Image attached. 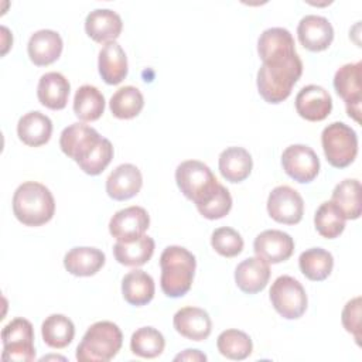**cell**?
<instances>
[{"label": "cell", "mask_w": 362, "mask_h": 362, "mask_svg": "<svg viewBox=\"0 0 362 362\" xmlns=\"http://www.w3.org/2000/svg\"><path fill=\"white\" fill-rule=\"evenodd\" d=\"M105 253L96 247L76 246L66 252L64 257L65 269L79 277H88L96 274L105 264Z\"/></svg>", "instance_id": "484cf974"}, {"label": "cell", "mask_w": 362, "mask_h": 362, "mask_svg": "<svg viewBox=\"0 0 362 362\" xmlns=\"http://www.w3.org/2000/svg\"><path fill=\"white\" fill-rule=\"evenodd\" d=\"M301 273L313 281L325 280L334 267L332 255L322 247H311L304 250L298 257Z\"/></svg>", "instance_id": "d6a6232c"}, {"label": "cell", "mask_w": 362, "mask_h": 362, "mask_svg": "<svg viewBox=\"0 0 362 362\" xmlns=\"http://www.w3.org/2000/svg\"><path fill=\"white\" fill-rule=\"evenodd\" d=\"M98 68L102 79L107 85H117L126 78L127 57L116 41H109L100 48Z\"/></svg>", "instance_id": "603a6c76"}, {"label": "cell", "mask_w": 362, "mask_h": 362, "mask_svg": "<svg viewBox=\"0 0 362 362\" xmlns=\"http://www.w3.org/2000/svg\"><path fill=\"white\" fill-rule=\"evenodd\" d=\"M301 74L303 62L297 52L284 59L263 62L256 79L260 96L269 103L286 100Z\"/></svg>", "instance_id": "6da1fadb"}, {"label": "cell", "mask_w": 362, "mask_h": 362, "mask_svg": "<svg viewBox=\"0 0 362 362\" xmlns=\"http://www.w3.org/2000/svg\"><path fill=\"white\" fill-rule=\"evenodd\" d=\"M154 291V280L144 270L134 269L124 274L122 280V294L124 300L132 305H146L153 300Z\"/></svg>", "instance_id": "83f0119b"}, {"label": "cell", "mask_w": 362, "mask_h": 362, "mask_svg": "<svg viewBox=\"0 0 362 362\" xmlns=\"http://www.w3.org/2000/svg\"><path fill=\"white\" fill-rule=\"evenodd\" d=\"M344 328L354 335L356 344L361 339V297L349 300L341 314Z\"/></svg>", "instance_id": "60d3db41"}, {"label": "cell", "mask_w": 362, "mask_h": 362, "mask_svg": "<svg viewBox=\"0 0 362 362\" xmlns=\"http://www.w3.org/2000/svg\"><path fill=\"white\" fill-rule=\"evenodd\" d=\"M270 301L286 320H297L307 310V294L303 284L291 276H279L270 287Z\"/></svg>", "instance_id": "52a82bcc"}, {"label": "cell", "mask_w": 362, "mask_h": 362, "mask_svg": "<svg viewBox=\"0 0 362 362\" xmlns=\"http://www.w3.org/2000/svg\"><path fill=\"white\" fill-rule=\"evenodd\" d=\"M270 279L269 263L259 257H247L242 260L235 269L236 286L246 294H256L262 291Z\"/></svg>", "instance_id": "ffe728a7"}, {"label": "cell", "mask_w": 362, "mask_h": 362, "mask_svg": "<svg viewBox=\"0 0 362 362\" xmlns=\"http://www.w3.org/2000/svg\"><path fill=\"white\" fill-rule=\"evenodd\" d=\"M143 185L140 170L133 164L117 165L106 180V192L116 201H124L139 194Z\"/></svg>", "instance_id": "ac0fdd59"}, {"label": "cell", "mask_w": 362, "mask_h": 362, "mask_svg": "<svg viewBox=\"0 0 362 362\" xmlns=\"http://www.w3.org/2000/svg\"><path fill=\"white\" fill-rule=\"evenodd\" d=\"M144 106L143 93L132 85L119 88L109 100L110 112L117 119H133Z\"/></svg>", "instance_id": "836d02e7"}, {"label": "cell", "mask_w": 362, "mask_h": 362, "mask_svg": "<svg viewBox=\"0 0 362 362\" xmlns=\"http://www.w3.org/2000/svg\"><path fill=\"white\" fill-rule=\"evenodd\" d=\"M154 246V239L147 235H143L130 242L117 240L113 246V256L123 266L137 267L143 266L151 259Z\"/></svg>", "instance_id": "f1b7e54d"}, {"label": "cell", "mask_w": 362, "mask_h": 362, "mask_svg": "<svg viewBox=\"0 0 362 362\" xmlns=\"http://www.w3.org/2000/svg\"><path fill=\"white\" fill-rule=\"evenodd\" d=\"M102 136L90 126L72 123L65 127L59 136V147L64 154L81 164L100 143Z\"/></svg>", "instance_id": "9c48e42d"}, {"label": "cell", "mask_w": 362, "mask_h": 362, "mask_svg": "<svg viewBox=\"0 0 362 362\" xmlns=\"http://www.w3.org/2000/svg\"><path fill=\"white\" fill-rule=\"evenodd\" d=\"M361 71L362 62L358 61L354 64L342 65L334 76V88L337 93L344 99L348 116L356 122L361 120Z\"/></svg>", "instance_id": "7c38bea8"}, {"label": "cell", "mask_w": 362, "mask_h": 362, "mask_svg": "<svg viewBox=\"0 0 362 362\" xmlns=\"http://www.w3.org/2000/svg\"><path fill=\"white\" fill-rule=\"evenodd\" d=\"M345 221L341 211L331 201L322 202L314 215L317 232L327 239L338 238L345 229Z\"/></svg>", "instance_id": "8d00e7d4"}, {"label": "cell", "mask_w": 362, "mask_h": 362, "mask_svg": "<svg viewBox=\"0 0 362 362\" xmlns=\"http://www.w3.org/2000/svg\"><path fill=\"white\" fill-rule=\"evenodd\" d=\"M174 328L191 341H204L211 335L212 321L209 314L198 307H184L174 314Z\"/></svg>", "instance_id": "d6986e66"}, {"label": "cell", "mask_w": 362, "mask_h": 362, "mask_svg": "<svg viewBox=\"0 0 362 362\" xmlns=\"http://www.w3.org/2000/svg\"><path fill=\"white\" fill-rule=\"evenodd\" d=\"M74 112L83 122L98 120L105 112V96L93 85H82L74 96Z\"/></svg>", "instance_id": "1f68e13d"}, {"label": "cell", "mask_w": 362, "mask_h": 362, "mask_svg": "<svg viewBox=\"0 0 362 362\" xmlns=\"http://www.w3.org/2000/svg\"><path fill=\"white\" fill-rule=\"evenodd\" d=\"M297 113L308 122H321L332 110V99L327 89L320 85L301 88L294 100Z\"/></svg>", "instance_id": "5bb4252c"}, {"label": "cell", "mask_w": 362, "mask_h": 362, "mask_svg": "<svg viewBox=\"0 0 362 362\" xmlns=\"http://www.w3.org/2000/svg\"><path fill=\"white\" fill-rule=\"evenodd\" d=\"M165 341L163 334L153 327H141L136 329L130 338V349L141 358H157L164 351Z\"/></svg>", "instance_id": "d590c367"}, {"label": "cell", "mask_w": 362, "mask_h": 362, "mask_svg": "<svg viewBox=\"0 0 362 362\" xmlns=\"http://www.w3.org/2000/svg\"><path fill=\"white\" fill-rule=\"evenodd\" d=\"M123 28L120 16L110 8H96L85 18V31L96 42L115 41Z\"/></svg>", "instance_id": "44dd1931"}, {"label": "cell", "mask_w": 362, "mask_h": 362, "mask_svg": "<svg viewBox=\"0 0 362 362\" xmlns=\"http://www.w3.org/2000/svg\"><path fill=\"white\" fill-rule=\"evenodd\" d=\"M257 52L263 62L277 61L296 54V44L291 33L283 27L264 30L257 40Z\"/></svg>", "instance_id": "e0dca14e"}, {"label": "cell", "mask_w": 362, "mask_h": 362, "mask_svg": "<svg viewBox=\"0 0 362 362\" xmlns=\"http://www.w3.org/2000/svg\"><path fill=\"white\" fill-rule=\"evenodd\" d=\"M71 85L69 81L59 72H47L44 74L37 86V96L42 106L61 110L66 106L69 98Z\"/></svg>", "instance_id": "cb8c5ba5"}, {"label": "cell", "mask_w": 362, "mask_h": 362, "mask_svg": "<svg viewBox=\"0 0 362 362\" xmlns=\"http://www.w3.org/2000/svg\"><path fill=\"white\" fill-rule=\"evenodd\" d=\"M216 346L221 355L233 361L246 359L253 351L250 337L246 332L233 328L225 329L218 335Z\"/></svg>", "instance_id": "e575fe53"}, {"label": "cell", "mask_w": 362, "mask_h": 362, "mask_svg": "<svg viewBox=\"0 0 362 362\" xmlns=\"http://www.w3.org/2000/svg\"><path fill=\"white\" fill-rule=\"evenodd\" d=\"M112 158H113V146L107 139L102 137L96 148L88 156V158H85L78 165L83 173L89 175H98L109 165Z\"/></svg>", "instance_id": "f35d334b"}, {"label": "cell", "mask_w": 362, "mask_h": 362, "mask_svg": "<svg viewBox=\"0 0 362 362\" xmlns=\"http://www.w3.org/2000/svg\"><path fill=\"white\" fill-rule=\"evenodd\" d=\"M175 181L185 198L197 206L209 201L221 185L211 168L198 160L182 161L175 170Z\"/></svg>", "instance_id": "5b68a950"}, {"label": "cell", "mask_w": 362, "mask_h": 362, "mask_svg": "<svg viewBox=\"0 0 362 362\" xmlns=\"http://www.w3.org/2000/svg\"><path fill=\"white\" fill-rule=\"evenodd\" d=\"M41 335L49 348L61 349L72 342L75 337V325L64 314H51L41 325Z\"/></svg>", "instance_id": "4dcf8cb0"}, {"label": "cell", "mask_w": 362, "mask_h": 362, "mask_svg": "<svg viewBox=\"0 0 362 362\" xmlns=\"http://www.w3.org/2000/svg\"><path fill=\"white\" fill-rule=\"evenodd\" d=\"M150 216L141 206L132 205L117 211L109 222L110 235L120 242H130L144 235L148 229Z\"/></svg>", "instance_id": "4fadbf2b"}, {"label": "cell", "mask_w": 362, "mask_h": 362, "mask_svg": "<svg viewBox=\"0 0 362 362\" xmlns=\"http://www.w3.org/2000/svg\"><path fill=\"white\" fill-rule=\"evenodd\" d=\"M62 47V38L57 31L38 30L30 37L27 51L33 64L38 66H45L59 58Z\"/></svg>", "instance_id": "7402d4cb"}, {"label": "cell", "mask_w": 362, "mask_h": 362, "mask_svg": "<svg viewBox=\"0 0 362 362\" xmlns=\"http://www.w3.org/2000/svg\"><path fill=\"white\" fill-rule=\"evenodd\" d=\"M281 165L294 181L311 182L320 171V158L315 151L305 144H291L281 154Z\"/></svg>", "instance_id": "30bf717a"}, {"label": "cell", "mask_w": 362, "mask_h": 362, "mask_svg": "<svg viewBox=\"0 0 362 362\" xmlns=\"http://www.w3.org/2000/svg\"><path fill=\"white\" fill-rule=\"evenodd\" d=\"M222 177L229 182H240L249 177L253 168L250 153L243 147H228L219 154L218 160Z\"/></svg>", "instance_id": "4316f807"}, {"label": "cell", "mask_w": 362, "mask_h": 362, "mask_svg": "<svg viewBox=\"0 0 362 362\" xmlns=\"http://www.w3.org/2000/svg\"><path fill=\"white\" fill-rule=\"evenodd\" d=\"M160 286L167 297L178 298L192 286L197 267L195 256L182 246H167L160 256Z\"/></svg>", "instance_id": "7a4b0ae2"}, {"label": "cell", "mask_w": 362, "mask_h": 362, "mask_svg": "<svg viewBox=\"0 0 362 362\" xmlns=\"http://www.w3.org/2000/svg\"><path fill=\"white\" fill-rule=\"evenodd\" d=\"M321 144L327 161L335 168H345L358 154V136L342 122H332L321 133Z\"/></svg>", "instance_id": "8992f818"}, {"label": "cell", "mask_w": 362, "mask_h": 362, "mask_svg": "<svg viewBox=\"0 0 362 362\" xmlns=\"http://www.w3.org/2000/svg\"><path fill=\"white\" fill-rule=\"evenodd\" d=\"M232 208V197L230 192L221 184L218 191L214 194V197L206 201L205 204L197 206L198 212L206 218V219H221L225 215H228V212Z\"/></svg>", "instance_id": "ab89813d"}, {"label": "cell", "mask_w": 362, "mask_h": 362, "mask_svg": "<svg viewBox=\"0 0 362 362\" xmlns=\"http://www.w3.org/2000/svg\"><path fill=\"white\" fill-rule=\"evenodd\" d=\"M267 212L279 223L296 225L303 218L304 201L294 188L279 185L269 194Z\"/></svg>", "instance_id": "8fae6325"}, {"label": "cell", "mask_w": 362, "mask_h": 362, "mask_svg": "<svg viewBox=\"0 0 362 362\" xmlns=\"http://www.w3.org/2000/svg\"><path fill=\"white\" fill-rule=\"evenodd\" d=\"M253 250L267 263H281L293 255L294 240L283 230L267 229L256 236Z\"/></svg>", "instance_id": "2e32d148"}, {"label": "cell", "mask_w": 362, "mask_h": 362, "mask_svg": "<svg viewBox=\"0 0 362 362\" xmlns=\"http://www.w3.org/2000/svg\"><path fill=\"white\" fill-rule=\"evenodd\" d=\"M13 212L23 225L41 226L54 216L55 199L44 184L25 181L14 191Z\"/></svg>", "instance_id": "3957f363"}, {"label": "cell", "mask_w": 362, "mask_h": 362, "mask_svg": "<svg viewBox=\"0 0 362 362\" xmlns=\"http://www.w3.org/2000/svg\"><path fill=\"white\" fill-rule=\"evenodd\" d=\"M297 37L301 45L313 52L327 49L334 40L331 23L317 14L304 16L297 25Z\"/></svg>", "instance_id": "9a60e30c"}, {"label": "cell", "mask_w": 362, "mask_h": 362, "mask_svg": "<svg viewBox=\"0 0 362 362\" xmlns=\"http://www.w3.org/2000/svg\"><path fill=\"white\" fill-rule=\"evenodd\" d=\"M51 133H52L51 119L38 110L28 112L18 119V123H17L18 139L30 147H40L45 144L51 139Z\"/></svg>", "instance_id": "d4e9b609"}, {"label": "cell", "mask_w": 362, "mask_h": 362, "mask_svg": "<svg viewBox=\"0 0 362 362\" xmlns=\"http://www.w3.org/2000/svg\"><path fill=\"white\" fill-rule=\"evenodd\" d=\"M211 245L216 253L225 257L238 256L243 250V239L240 233L229 226L215 229L211 235Z\"/></svg>", "instance_id": "74e56055"}, {"label": "cell", "mask_w": 362, "mask_h": 362, "mask_svg": "<svg viewBox=\"0 0 362 362\" xmlns=\"http://www.w3.org/2000/svg\"><path fill=\"white\" fill-rule=\"evenodd\" d=\"M175 361H206V356L198 349H185L182 354H178Z\"/></svg>", "instance_id": "b9f144b4"}, {"label": "cell", "mask_w": 362, "mask_h": 362, "mask_svg": "<svg viewBox=\"0 0 362 362\" xmlns=\"http://www.w3.org/2000/svg\"><path fill=\"white\" fill-rule=\"evenodd\" d=\"M331 202L345 219H358L361 216V182L355 178L338 182L332 191Z\"/></svg>", "instance_id": "f546056e"}, {"label": "cell", "mask_w": 362, "mask_h": 362, "mask_svg": "<svg viewBox=\"0 0 362 362\" xmlns=\"http://www.w3.org/2000/svg\"><path fill=\"white\" fill-rule=\"evenodd\" d=\"M123 344L120 328L112 321L92 324L76 348L79 362H107L116 356Z\"/></svg>", "instance_id": "277c9868"}, {"label": "cell", "mask_w": 362, "mask_h": 362, "mask_svg": "<svg viewBox=\"0 0 362 362\" xmlns=\"http://www.w3.org/2000/svg\"><path fill=\"white\" fill-rule=\"evenodd\" d=\"M3 342V361H34L35 348H34V328L33 324L25 318L11 320L1 331Z\"/></svg>", "instance_id": "ba28073f"}]
</instances>
